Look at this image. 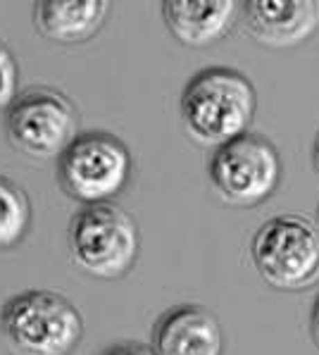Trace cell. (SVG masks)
<instances>
[{"label": "cell", "mask_w": 319, "mask_h": 355, "mask_svg": "<svg viewBox=\"0 0 319 355\" xmlns=\"http://www.w3.org/2000/svg\"><path fill=\"white\" fill-rule=\"evenodd\" d=\"M101 355H155L153 348L143 346L136 341H124V343H112L110 348H105Z\"/></svg>", "instance_id": "cell-14"}, {"label": "cell", "mask_w": 319, "mask_h": 355, "mask_svg": "<svg viewBox=\"0 0 319 355\" xmlns=\"http://www.w3.org/2000/svg\"><path fill=\"white\" fill-rule=\"evenodd\" d=\"M257 110V91L234 67H205L191 76L179 98L184 129L196 144L219 148L245 134Z\"/></svg>", "instance_id": "cell-1"}, {"label": "cell", "mask_w": 319, "mask_h": 355, "mask_svg": "<svg viewBox=\"0 0 319 355\" xmlns=\"http://www.w3.org/2000/svg\"><path fill=\"white\" fill-rule=\"evenodd\" d=\"M131 179V153L110 131H79L58 157L60 189L81 205L110 203Z\"/></svg>", "instance_id": "cell-5"}, {"label": "cell", "mask_w": 319, "mask_h": 355, "mask_svg": "<svg viewBox=\"0 0 319 355\" xmlns=\"http://www.w3.org/2000/svg\"><path fill=\"white\" fill-rule=\"evenodd\" d=\"M250 258L277 291H307L319 284V229L302 215H277L255 232Z\"/></svg>", "instance_id": "cell-4"}, {"label": "cell", "mask_w": 319, "mask_h": 355, "mask_svg": "<svg viewBox=\"0 0 319 355\" xmlns=\"http://www.w3.org/2000/svg\"><path fill=\"white\" fill-rule=\"evenodd\" d=\"M241 21L267 48L300 46L319 29V0H245Z\"/></svg>", "instance_id": "cell-8"}, {"label": "cell", "mask_w": 319, "mask_h": 355, "mask_svg": "<svg viewBox=\"0 0 319 355\" xmlns=\"http://www.w3.org/2000/svg\"><path fill=\"white\" fill-rule=\"evenodd\" d=\"M282 155L262 134L245 131L212 150L207 162L219 198L236 207H252L272 198L282 182Z\"/></svg>", "instance_id": "cell-6"}, {"label": "cell", "mask_w": 319, "mask_h": 355, "mask_svg": "<svg viewBox=\"0 0 319 355\" xmlns=\"http://www.w3.org/2000/svg\"><path fill=\"white\" fill-rule=\"evenodd\" d=\"M69 258L96 279H122L141 250L134 217L114 203L84 205L67 229Z\"/></svg>", "instance_id": "cell-3"}, {"label": "cell", "mask_w": 319, "mask_h": 355, "mask_svg": "<svg viewBox=\"0 0 319 355\" xmlns=\"http://www.w3.org/2000/svg\"><path fill=\"white\" fill-rule=\"evenodd\" d=\"M160 12L169 34L189 48H207L231 31L239 5L231 0H164Z\"/></svg>", "instance_id": "cell-10"}, {"label": "cell", "mask_w": 319, "mask_h": 355, "mask_svg": "<svg viewBox=\"0 0 319 355\" xmlns=\"http://www.w3.org/2000/svg\"><path fill=\"white\" fill-rule=\"evenodd\" d=\"M110 10V0H38L34 26L48 41L74 46L91 41L103 29Z\"/></svg>", "instance_id": "cell-11"}, {"label": "cell", "mask_w": 319, "mask_h": 355, "mask_svg": "<svg viewBox=\"0 0 319 355\" xmlns=\"http://www.w3.org/2000/svg\"><path fill=\"white\" fill-rule=\"evenodd\" d=\"M310 329H312V338H315L317 348H319V296L312 305V315H310Z\"/></svg>", "instance_id": "cell-15"}, {"label": "cell", "mask_w": 319, "mask_h": 355, "mask_svg": "<svg viewBox=\"0 0 319 355\" xmlns=\"http://www.w3.org/2000/svg\"><path fill=\"white\" fill-rule=\"evenodd\" d=\"M10 144L34 160H58L79 134V114L62 91L31 86L12 101L5 114Z\"/></svg>", "instance_id": "cell-7"}, {"label": "cell", "mask_w": 319, "mask_h": 355, "mask_svg": "<svg viewBox=\"0 0 319 355\" xmlns=\"http://www.w3.org/2000/svg\"><path fill=\"white\" fill-rule=\"evenodd\" d=\"M31 200L15 179L0 174V250H10L29 234Z\"/></svg>", "instance_id": "cell-12"}, {"label": "cell", "mask_w": 319, "mask_h": 355, "mask_svg": "<svg viewBox=\"0 0 319 355\" xmlns=\"http://www.w3.org/2000/svg\"><path fill=\"white\" fill-rule=\"evenodd\" d=\"M150 348L155 355H222V324L198 303L174 305L155 322Z\"/></svg>", "instance_id": "cell-9"}, {"label": "cell", "mask_w": 319, "mask_h": 355, "mask_svg": "<svg viewBox=\"0 0 319 355\" xmlns=\"http://www.w3.org/2000/svg\"><path fill=\"white\" fill-rule=\"evenodd\" d=\"M312 165H315L317 174H319V131H317V139H315V144H312Z\"/></svg>", "instance_id": "cell-16"}, {"label": "cell", "mask_w": 319, "mask_h": 355, "mask_svg": "<svg viewBox=\"0 0 319 355\" xmlns=\"http://www.w3.org/2000/svg\"><path fill=\"white\" fill-rule=\"evenodd\" d=\"M0 331L15 355H69L84 336V320L62 293L29 288L3 305Z\"/></svg>", "instance_id": "cell-2"}, {"label": "cell", "mask_w": 319, "mask_h": 355, "mask_svg": "<svg viewBox=\"0 0 319 355\" xmlns=\"http://www.w3.org/2000/svg\"><path fill=\"white\" fill-rule=\"evenodd\" d=\"M19 86V67L12 51L0 41V110H8L17 98Z\"/></svg>", "instance_id": "cell-13"}]
</instances>
